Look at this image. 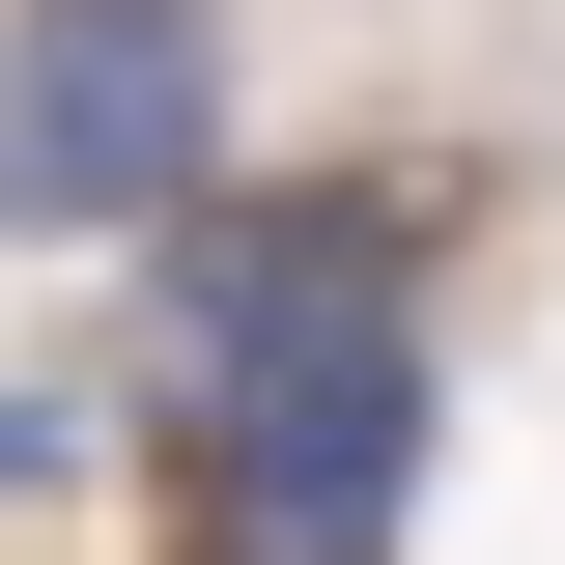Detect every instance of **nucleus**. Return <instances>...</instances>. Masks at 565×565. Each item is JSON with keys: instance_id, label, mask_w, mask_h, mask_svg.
Segmentation results:
<instances>
[{"instance_id": "7ed1b4c3", "label": "nucleus", "mask_w": 565, "mask_h": 565, "mask_svg": "<svg viewBox=\"0 0 565 565\" xmlns=\"http://www.w3.org/2000/svg\"><path fill=\"white\" fill-rule=\"evenodd\" d=\"M29 481H57V424H0V509H29Z\"/></svg>"}, {"instance_id": "f257e3e1", "label": "nucleus", "mask_w": 565, "mask_h": 565, "mask_svg": "<svg viewBox=\"0 0 565 565\" xmlns=\"http://www.w3.org/2000/svg\"><path fill=\"white\" fill-rule=\"evenodd\" d=\"M424 424H452V396H424V311L340 282V311H282L255 367H199L170 452H199V537H226V565H396Z\"/></svg>"}, {"instance_id": "f03ea898", "label": "nucleus", "mask_w": 565, "mask_h": 565, "mask_svg": "<svg viewBox=\"0 0 565 565\" xmlns=\"http://www.w3.org/2000/svg\"><path fill=\"white\" fill-rule=\"evenodd\" d=\"M226 170L199 0H0V226H170Z\"/></svg>"}]
</instances>
